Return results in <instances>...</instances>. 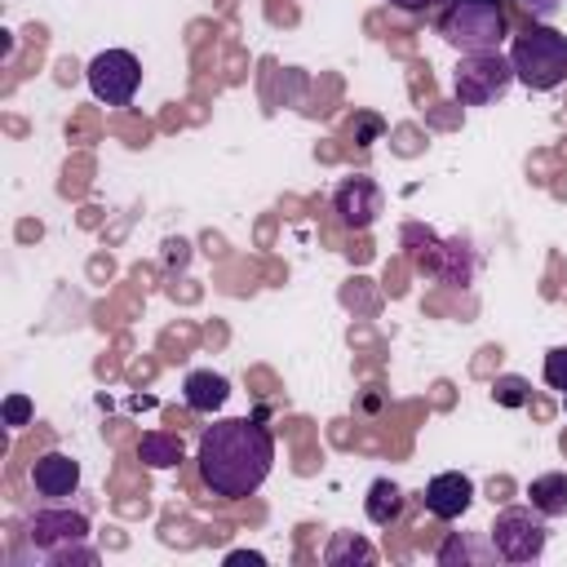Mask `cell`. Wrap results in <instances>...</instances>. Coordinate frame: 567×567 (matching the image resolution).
<instances>
[{
    "mask_svg": "<svg viewBox=\"0 0 567 567\" xmlns=\"http://www.w3.org/2000/svg\"><path fill=\"white\" fill-rule=\"evenodd\" d=\"M199 478L213 496H252L275 465V434L261 421L248 416H221L213 425H204L199 447Z\"/></svg>",
    "mask_w": 567,
    "mask_h": 567,
    "instance_id": "cell-1",
    "label": "cell"
},
{
    "mask_svg": "<svg viewBox=\"0 0 567 567\" xmlns=\"http://www.w3.org/2000/svg\"><path fill=\"white\" fill-rule=\"evenodd\" d=\"M439 35L461 53H492L509 35L501 0H447L439 13Z\"/></svg>",
    "mask_w": 567,
    "mask_h": 567,
    "instance_id": "cell-2",
    "label": "cell"
},
{
    "mask_svg": "<svg viewBox=\"0 0 567 567\" xmlns=\"http://www.w3.org/2000/svg\"><path fill=\"white\" fill-rule=\"evenodd\" d=\"M509 66H514V80H523L536 93L558 89L567 80V35L545 22H532L523 35H514Z\"/></svg>",
    "mask_w": 567,
    "mask_h": 567,
    "instance_id": "cell-3",
    "label": "cell"
},
{
    "mask_svg": "<svg viewBox=\"0 0 567 567\" xmlns=\"http://www.w3.org/2000/svg\"><path fill=\"white\" fill-rule=\"evenodd\" d=\"M27 545H35L49 563H97V549H89V518L80 509H35L22 527Z\"/></svg>",
    "mask_w": 567,
    "mask_h": 567,
    "instance_id": "cell-4",
    "label": "cell"
},
{
    "mask_svg": "<svg viewBox=\"0 0 567 567\" xmlns=\"http://www.w3.org/2000/svg\"><path fill=\"white\" fill-rule=\"evenodd\" d=\"M509 84H514V66L496 49L492 53H461V62L452 71V93L461 106H492L496 97H505Z\"/></svg>",
    "mask_w": 567,
    "mask_h": 567,
    "instance_id": "cell-5",
    "label": "cell"
},
{
    "mask_svg": "<svg viewBox=\"0 0 567 567\" xmlns=\"http://www.w3.org/2000/svg\"><path fill=\"white\" fill-rule=\"evenodd\" d=\"M487 540L496 545V558L505 563H532L545 554V540H549V527H545V514L532 509V505H509L496 514V523L487 527Z\"/></svg>",
    "mask_w": 567,
    "mask_h": 567,
    "instance_id": "cell-6",
    "label": "cell"
},
{
    "mask_svg": "<svg viewBox=\"0 0 567 567\" xmlns=\"http://www.w3.org/2000/svg\"><path fill=\"white\" fill-rule=\"evenodd\" d=\"M84 75H89V89H93L97 102H106V106H128V102L137 97V84H142V62H137L128 49H102V53L84 66Z\"/></svg>",
    "mask_w": 567,
    "mask_h": 567,
    "instance_id": "cell-7",
    "label": "cell"
},
{
    "mask_svg": "<svg viewBox=\"0 0 567 567\" xmlns=\"http://www.w3.org/2000/svg\"><path fill=\"white\" fill-rule=\"evenodd\" d=\"M421 244H430V252L421 248L416 252V266L425 270V275H434V279H443V284H470L474 279V270H478V257H474V248H470V239H439L434 230H421V226H408Z\"/></svg>",
    "mask_w": 567,
    "mask_h": 567,
    "instance_id": "cell-8",
    "label": "cell"
},
{
    "mask_svg": "<svg viewBox=\"0 0 567 567\" xmlns=\"http://www.w3.org/2000/svg\"><path fill=\"white\" fill-rule=\"evenodd\" d=\"M381 204H385L381 186H377L372 177H363V173L346 177V182L337 186V195H332V208H337L341 226H350V230H368V226L381 217Z\"/></svg>",
    "mask_w": 567,
    "mask_h": 567,
    "instance_id": "cell-9",
    "label": "cell"
},
{
    "mask_svg": "<svg viewBox=\"0 0 567 567\" xmlns=\"http://www.w3.org/2000/svg\"><path fill=\"white\" fill-rule=\"evenodd\" d=\"M425 509L434 514V518H443V523H452V518H461L470 505H474V483H470V474H461V470H443V474H434L430 483H425Z\"/></svg>",
    "mask_w": 567,
    "mask_h": 567,
    "instance_id": "cell-10",
    "label": "cell"
},
{
    "mask_svg": "<svg viewBox=\"0 0 567 567\" xmlns=\"http://www.w3.org/2000/svg\"><path fill=\"white\" fill-rule=\"evenodd\" d=\"M31 487H35L44 501H66V496H75V487H80V461H71L66 452H44V456L31 465Z\"/></svg>",
    "mask_w": 567,
    "mask_h": 567,
    "instance_id": "cell-11",
    "label": "cell"
},
{
    "mask_svg": "<svg viewBox=\"0 0 567 567\" xmlns=\"http://www.w3.org/2000/svg\"><path fill=\"white\" fill-rule=\"evenodd\" d=\"M182 399H186L190 412L213 416V412L230 399V381H226L221 372H213V368H195V372H186V381H182Z\"/></svg>",
    "mask_w": 567,
    "mask_h": 567,
    "instance_id": "cell-12",
    "label": "cell"
},
{
    "mask_svg": "<svg viewBox=\"0 0 567 567\" xmlns=\"http://www.w3.org/2000/svg\"><path fill=\"white\" fill-rule=\"evenodd\" d=\"M527 496H532V509H540L545 518H563L567 514V474H558V470L536 474L527 483Z\"/></svg>",
    "mask_w": 567,
    "mask_h": 567,
    "instance_id": "cell-13",
    "label": "cell"
},
{
    "mask_svg": "<svg viewBox=\"0 0 567 567\" xmlns=\"http://www.w3.org/2000/svg\"><path fill=\"white\" fill-rule=\"evenodd\" d=\"M443 567H456V563H492L496 558V545L487 540H478L474 532H452L443 545H439V554H434Z\"/></svg>",
    "mask_w": 567,
    "mask_h": 567,
    "instance_id": "cell-14",
    "label": "cell"
},
{
    "mask_svg": "<svg viewBox=\"0 0 567 567\" xmlns=\"http://www.w3.org/2000/svg\"><path fill=\"white\" fill-rule=\"evenodd\" d=\"M363 514H368V523H377V527H390V523L403 514V492H399V483H390V478H377V483L368 487Z\"/></svg>",
    "mask_w": 567,
    "mask_h": 567,
    "instance_id": "cell-15",
    "label": "cell"
},
{
    "mask_svg": "<svg viewBox=\"0 0 567 567\" xmlns=\"http://www.w3.org/2000/svg\"><path fill=\"white\" fill-rule=\"evenodd\" d=\"M137 456L151 470H173L182 461V439L177 434H164V430H146L142 443H137Z\"/></svg>",
    "mask_w": 567,
    "mask_h": 567,
    "instance_id": "cell-16",
    "label": "cell"
},
{
    "mask_svg": "<svg viewBox=\"0 0 567 567\" xmlns=\"http://www.w3.org/2000/svg\"><path fill=\"white\" fill-rule=\"evenodd\" d=\"M332 567H341V563H372L377 554H372V545L368 540H359V536H350V532H341L332 545H328V554H323Z\"/></svg>",
    "mask_w": 567,
    "mask_h": 567,
    "instance_id": "cell-17",
    "label": "cell"
},
{
    "mask_svg": "<svg viewBox=\"0 0 567 567\" xmlns=\"http://www.w3.org/2000/svg\"><path fill=\"white\" fill-rule=\"evenodd\" d=\"M527 394H532V385H527L523 377H514V372H505V377L492 381V399H496L501 408H523Z\"/></svg>",
    "mask_w": 567,
    "mask_h": 567,
    "instance_id": "cell-18",
    "label": "cell"
},
{
    "mask_svg": "<svg viewBox=\"0 0 567 567\" xmlns=\"http://www.w3.org/2000/svg\"><path fill=\"white\" fill-rule=\"evenodd\" d=\"M545 381H549V390L567 394V346H554L545 354Z\"/></svg>",
    "mask_w": 567,
    "mask_h": 567,
    "instance_id": "cell-19",
    "label": "cell"
},
{
    "mask_svg": "<svg viewBox=\"0 0 567 567\" xmlns=\"http://www.w3.org/2000/svg\"><path fill=\"white\" fill-rule=\"evenodd\" d=\"M0 412H4V425H13V430H18V425H27V421L35 416V408H31V399H27V394H9Z\"/></svg>",
    "mask_w": 567,
    "mask_h": 567,
    "instance_id": "cell-20",
    "label": "cell"
},
{
    "mask_svg": "<svg viewBox=\"0 0 567 567\" xmlns=\"http://www.w3.org/2000/svg\"><path fill=\"white\" fill-rule=\"evenodd\" d=\"M514 4H518L532 22H549V18L558 13V4H563V0H514Z\"/></svg>",
    "mask_w": 567,
    "mask_h": 567,
    "instance_id": "cell-21",
    "label": "cell"
},
{
    "mask_svg": "<svg viewBox=\"0 0 567 567\" xmlns=\"http://www.w3.org/2000/svg\"><path fill=\"white\" fill-rule=\"evenodd\" d=\"M381 128H385V124H381L377 115H359V120H354V142H359V146H372V142L381 137Z\"/></svg>",
    "mask_w": 567,
    "mask_h": 567,
    "instance_id": "cell-22",
    "label": "cell"
},
{
    "mask_svg": "<svg viewBox=\"0 0 567 567\" xmlns=\"http://www.w3.org/2000/svg\"><path fill=\"white\" fill-rule=\"evenodd\" d=\"M394 9H403V13H421V9H434V4H443V0H390Z\"/></svg>",
    "mask_w": 567,
    "mask_h": 567,
    "instance_id": "cell-23",
    "label": "cell"
},
{
    "mask_svg": "<svg viewBox=\"0 0 567 567\" xmlns=\"http://www.w3.org/2000/svg\"><path fill=\"white\" fill-rule=\"evenodd\" d=\"M226 563H230V567H239V563H252V567H261L266 558H261V554H248V549H235V554H226Z\"/></svg>",
    "mask_w": 567,
    "mask_h": 567,
    "instance_id": "cell-24",
    "label": "cell"
},
{
    "mask_svg": "<svg viewBox=\"0 0 567 567\" xmlns=\"http://www.w3.org/2000/svg\"><path fill=\"white\" fill-rule=\"evenodd\" d=\"M563 399H567V394H563Z\"/></svg>",
    "mask_w": 567,
    "mask_h": 567,
    "instance_id": "cell-25",
    "label": "cell"
}]
</instances>
